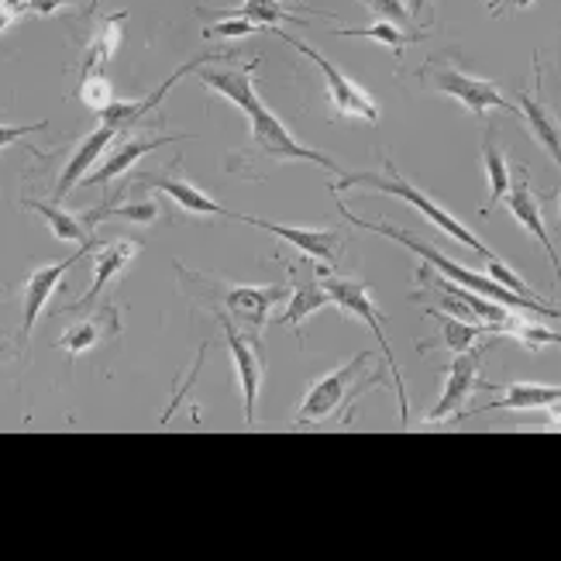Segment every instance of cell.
Listing matches in <instances>:
<instances>
[{
    "mask_svg": "<svg viewBox=\"0 0 561 561\" xmlns=\"http://www.w3.org/2000/svg\"><path fill=\"white\" fill-rule=\"evenodd\" d=\"M117 138V131L114 128H107V125H101L96 131H90L77 149H72V156L66 159V165H62V173H59V183H56V204H62L72 190H77L87 176H90V169L96 165V159H101L104 152H107V145Z\"/></svg>",
    "mask_w": 561,
    "mask_h": 561,
    "instance_id": "cell-18",
    "label": "cell"
},
{
    "mask_svg": "<svg viewBox=\"0 0 561 561\" xmlns=\"http://www.w3.org/2000/svg\"><path fill=\"white\" fill-rule=\"evenodd\" d=\"M373 362H376L373 352H362L352 362L337 365V369L328 373L324 379H317L307 389V397H304V403L297 410V421L293 424L313 427V424H324V421L337 417V413H352L355 400L382 382V373H369Z\"/></svg>",
    "mask_w": 561,
    "mask_h": 561,
    "instance_id": "cell-4",
    "label": "cell"
},
{
    "mask_svg": "<svg viewBox=\"0 0 561 561\" xmlns=\"http://www.w3.org/2000/svg\"><path fill=\"white\" fill-rule=\"evenodd\" d=\"M210 286L221 293V304L231 321L249 328L252 337H259V341L273 317V307H279L289 297V279L265 283V286H225V283H210Z\"/></svg>",
    "mask_w": 561,
    "mask_h": 561,
    "instance_id": "cell-8",
    "label": "cell"
},
{
    "mask_svg": "<svg viewBox=\"0 0 561 561\" xmlns=\"http://www.w3.org/2000/svg\"><path fill=\"white\" fill-rule=\"evenodd\" d=\"M80 4V0H24V14H38V18H53L56 11Z\"/></svg>",
    "mask_w": 561,
    "mask_h": 561,
    "instance_id": "cell-33",
    "label": "cell"
},
{
    "mask_svg": "<svg viewBox=\"0 0 561 561\" xmlns=\"http://www.w3.org/2000/svg\"><path fill=\"white\" fill-rule=\"evenodd\" d=\"M289 276H293V283H289V286H293V293H289V307L276 317V321L300 334V324L307 321L310 313H317L321 307H328L331 297H328V289H324V283H321V265H317V270H310L307 276H297V270H289Z\"/></svg>",
    "mask_w": 561,
    "mask_h": 561,
    "instance_id": "cell-19",
    "label": "cell"
},
{
    "mask_svg": "<svg viewBox=\"0 0 561 561\" xmlns=\"http://www.w3.org/2000/svg\"><path fill=\"white\" fill-rule=\"evenodd\" d=\"M96 8H101V0H90V4H87V14L93 18V11H96Z\"/></svg>",
    "mask_w": 561,
    "mask_h": 561,
    "instance_id": "cell-36",
    "label": "cell"
},
{
    "mask_svg": "<svg viewBox=\"0 0 561 561\" xmlns=\"http://www.w3.org/2000/svg\"><path fill=\"white\" fill-rule=\"evenodd\" d=\"M45 128H48V117L35 121V125H0V152L11 149V145H28L24 138H32Z\"/></svg>",
    "mask_w": 561,
    "mask_h": 561,
    "instance_id": "cell-31",
    "label": "cell"
},
{
    "mask_svg": "<svg viewBox=\"0 0 561 561\" xmlns=\"http://www.w3.org/2000/svg\"><path fill=\"white\" fill-rule=\"evenodd\" d=\"M417 77H421L424 87L445 93V96H455V101L466 107L469 114H476V117H485L490 111L517 114V107L506 101L493 80H479V77H472V72H466V69H458L448 59H427L421 66Z\"/></svg>",
    "mask_w": 561,
    "mask_h": 561,
    "instance_id": "cell-6",
    "label": "cell"
},
{
    "mask_svg": "<svg viewBox=\"0 0 561 561\" xmlns=\"http://www.w3.org/2000/svg\"><path fill=\"white\" fill-rule=\"evenodd\" d=\"M117 331V313H114V304L104 307V317H93V321H80V324H72L59 334L56 345L69 355V358H80L87 355L96 341H101L104 334H114Z\"/></svg>",
    "mask_w": 561,
    "mask_h": 561,
    "instance_id": "cell-25",
    "label": "cell"
},
{
    "mask_svg": "<svg viewBox=\"0 0 561 561\" xmlns=\"http://www.w3.org/2000/svg\"><path fill=\"white\" fill-rule=\"evenodd\" d=\"M534 0H485V8H490V14H503L506 8H514V11H524L530 8Z\"/></svg>",
    "mask_w": 561,
    "mask_h": 561,
    "instance_id": "cell-34",
    "label": "cell"
},
{
    "mask_svg": "<svg viewBox=\"0 0 561 561\" xmlns=\"http://www.w3.org/2000/svg\"><path fill=\"white\" fill-rule=\"evenodd\" d=\"M427 317L431 321H437V337L434 341H424V352L427 348H445V352H451V355H458V352H469V348H476V341H479V334H485V328L482 324H472V321H461V317H455V313H445V310H437V307H427Z\"/></svg>",
    "mask_w": 561,
    "mask_h": 561,
    "instance_id": "cell-22",
    "label": "cell"
},
{
    "mask_svg": "<svg viewBox=\"0 0 561 561\" xmlns=\"http://www.w3.org/2000/svg\"><path fill=\"white\" fill-rule=\"evenodd\" d=\"M348 190H379V193H386V197H397V201H403L410 207H417L437 231H445L448 238L458 241V245L472 249L482 262H496L500 259L469 225H461L451 210H445L434 197H427V193L417 183H410L400 173V169L393 165V159H386V165L379 169V173H365V169H362V173H341V176L331 180V193H334V197H345Z\"/></svg>",
    "mask_w": 561,
    "mask_h": 561,
    "instance_id": "cell-3",
    "label": "cell"
},
{
    "mask_svg": "<svg viewBox=\"0 0 561 561\" xmlns=\"http://www.w3.org/2000/svg\"><path fill=\"white\" fill-rule=\"evenodd\" d=\"M93 249H96V241H90V245H80V252H72L69 259H62V262H56V265H42V270H35V273L28 276V283H24V304H21V334H18V337H21V345L28 341L35 321L42 317V310L48 307V300H53V293L59 289L62 276H66L87 252H93Z\"/></svg>",
    "mask_w": 561,
    "mask_h": 561,
    "instance_id": "cell-12",
    "label": "cell"
},
{
    "mask_svg": "<svg viewBox=\"0 0 561 561\" xmlns=\"http://www.w3.org/2000/svg\"><path fill=\"white\" fill-rule=\"evenodd\" d=\"M482 358L485 348H469V352H458L448 362V373H445V389H442V400H437L427 410V424H445L451 417H466V403L472 400V393H479V373H482Z\"/></svg>",
    "mask_w": 561,
    "mask_h": 561,
    "instance_id": "cell-10",
    "label": "cell"
},
{
    "mask_svg": "<svg viewBox=\"0 0 561 561\" xmlns=\"http://www.w3.org/2000/svg\"><path fill=\"white\" fill-rule=\"evenodd\" d=\"M210 310H214L217 321H221L225 341H228L231 358H234V373H238V382H241V400H245V421L255 424L259 421V389H262V376H265L262 341L241 334L221 307H210Z\"/></svg>",
    "mask_w": 561,
    "mask_h": 561,
    "instance_id": "cell-9",
    "label": "cell"
},
{
    "mask_svg": "<svg viewBox=\"0 0 561 561\" xmlns=\"http://www.w3.org/2000/svg\"><path fill=\"white\" fill-rule=\"evenodd\" d=\"M125 21H128L125 11H117V14L104 18V24L93 32V38H90L87 48H83L80 77H90V72H104V69H107V62L114 59L117 45H121V28H125Z\"/></svg>",
    "mask_w": 561,
    "mask_h": 561,
    "instance_id": "cell-24",
    "label": "cell"
},
{
    "mask_svg": "<svg viewBox=\"0 0 561 561\" xmlns=\"http://www.w3.org/2000/svg\"><path fill=\"white\" fill-rule=\"evenodd\" d=\"M238 221H245L252 228L270 231L273 238L286 241L293 252H300L304 259H313L321 265H337L341 259V245H345V234L334 228H304V225H279V221H265V217H252V214H231Z\"/></svg>",
    "mask_w": 561,
    "mask_h": 561,
    "instance_id": "cell-11",
    "label": "cell"
},
{
    "mask_svg": "<svg viewBox=\"0 0 561 561\" xmlns=\"http://www.w3.org/2000/svg\"><path fill=\"white\" fill-rule=\"evenodd\" d=\"M334 35H341V38H369L376 45L393 48L397 56H403V48L410 42L424 38V32H407V28H400V24H393V21H376V24H365V28H337Z\"/></svg>",
    "mask_w": 561,
    "mask_h": 561,
    "instance_id": "cell-27",
    "label": "cell"
},
{
    "mask_svg": "<svg viewBox=\"0 0 561 561\" xmlns=\"http://www.w3.org/2000/svg\"><path fill=\"white\" fill-rule=\"evenodd\" d=\"M255 66H259L255 59H252V66H214V62H204L197 69V80L207 90L228 96L234 107L245 111L249 125H252V145H255V152H262L265 159H273V162H313V165L328 169V173H334V176L345 173V169H341L334 159H328L324 152H317V149H310V145L297 141V135H293L283 121L270 111V104L259 96L255 80H252Z\"/></svg>",
    "mask_w": 561,
    "mask_h": 561,
    "instance_id": "cell-1",
    "label": "cell"
},
{
    "mask_svg": "<svg viewBox=\"0 0 561 561\" xmlns=\"http://www.w3.org/2000/svg\"><path fill=\"white\" fill-rule=\"evenodd\" d=\"M482 165H485V176H490V204H485V210H493L503 197H506V190H510V162L500 149V141H496V128L493 125H485L482 131Z\"/></svg>",
    "mask_w": 561,
    "mask_h": 561,
    "instance_id": "cell-26",
    "label": "cell"
},
{
    "mask_svg": "<svg viewBox=\"0 0 561 561\" xmlns=\"http://www.w3.org/2000/svg\"><path fill=\"white\" fill-rule=\"evenodd\" d=\"M0 14L11 18V21H18V18L24 14V0H0Z\"/></svg>",
    "mask_w": 561,
    "mask_h": 561,
    "instance_id": "cell-35",
    "label": "cell"
},
{
    "mask_svg": "<svg viewBox=\"0 0 561 561\" xmlns=\"http://www.w3.org/2000/svg\"><path fill=\"white\" fill-rule=\"evenodd\" d=\"M334 204H337L341 217H345L348 225H358L362 231H373V234H382V238H389V241H397V245H403V249H410L417 259H424V262L431 265V270H437L445 279H451V283H458V286H466V289L479 293V297H490V300H496V304H503V307H510V310H517V313H541V317H548V321H558V307H554L551 300H530V297H520V293H510V289L500 286L496 279L479 276V273L466 270L461 262L448 259L445 252H437L434 245H427L424 238L410 234V231H403V228H397V225L362 221V217H358L345 201H341V197H334Z\"/></svg>",
    "mask_w": 561,
    "mask_h": 561,
    "instance_id": "cell-2",
    "label": "cell"
},
{
    "mask_svg": "<svg viewBox=\"0 0 561 561\" xmlns=\"http://www.w3.org/2000/svg\"><path fill=\"white\" fill-rule=\"evenodd\" d=\"M80 101L93 111L101 114L111 101H114V87L104 72H90V77H80Z\"/></svg>",
    "mask_w": 561,
    "mask_h": 561,
    "instance_id": "cell-28",
    "label": "cell"
},
{
    "mask_svg": "<svg viewBox=\"0 0 561 561\" xmlns=\"http://www.w3.org/2000/svg\"><path fill=\"white\" fill-rule=\"evenodd\" d=\"M503 204L510 207V214L517 217V225L527 228L534 238L541 241V249L548 252V259L554 262V270H558V252H554V241L548 234V225H545V210H541V197L530 190V180L524 169H517V173H510V190H506V197Z\"/></svg>",
    "mask_w": 561,
    "mask_h": 561,
    "instance_id": "cell-15",
    "label": "cell"
},
{
    "mask_svg": "<svg viewBox=\"0 0 561 561\" xmlns=\"http://www.w3.org/2000/svg\"><path fill=\"white\" fill-rule=\"evenodd\" d=\"M186 138L190 135H152V138L149 135H125V138H114L107 145L101 169H96V173H90L83 180V186H107L111 180L125 176L138 159H145L149 152L162 149V145H169V141H186Z\"/></svg>",
    "mask_w": 561,
    "mask_h": 561,
    "instance_id": "cell-13",
    "label": "cell"
},
{
    "mask_svg": "<svg viewBox=\"0 0 561 561\" xmlns=\"http://www.w3.org/2000/svg\"><path fill=\"white\" fill-rule=\"evenodd\" d=\"M561 400V389L558 386H545V382H510L503 389V397H496L493 403H485L466 417H482V413H493V410H503V413H527V410H551L558 407Z\"/></svg>",
    "mask_w": 561,
    "mask_h": 561,
    "instance_id": "cell-20",
    "label": "cell"
},
{
    "mask_svg": "<svg viewBox=\"0 0 561 561\" xmlns=\"http://www.w3.org/2000/svg\"><path fill=\"white\" fill-rule=\"evenodd\" d=\"M365 8H369L379 21H393V24H400V28L413 21L403 0H365Z\"/></svg>",
    "mask_w": 561,
    "mask_h": 561,
    "instance_id": "cell-32",
    "label": "cell"
},
{
    "mask_svg": "<svg viewBox=\"0 0 561 561\" xmlns=\"http://www.w3.org/2000/svg\"><path fill=\"white\" fill-rule=\"evenodd\" d=\"M217 18H245L252 21L259 32H276L283 24H297V28H307V18L304 14H293L283 0H241L238 8L228 11H214Z\"/></svg>",
    "mask_w": 561,
    "mask_h": 561,
    "instance_id": "cell-21",
    "label": "cell"
},
{
    "mask_svg": "<svg viewBox=\"0 0 561 561\" xmlns=\"http://www.w3.org/2000/svg\"><path fill=\"white\" fill-rule=\"evenodd\" d=\"M4 293H8V289H4V286H0V297H4Z\"/></svg>",
    "mask_w": 561,
    "mask_h": 561,
    "instance_id": "cell-37",
    "label": "cell"
},
{
    "mask_svg": "<svg viewBox=\"0 0 561 561\" xmlns=\"http://www.w3.org/2000/svg\"><path fill=\"white\" fill-rule=\"evenodd\" d=\"M259 28L252 21H245V18H217L214 24H207L204 28V38H225V42H231V38H245V35H255Z\"/></svg>",
    "mask_w": 561,
    "mask_h": 561,
    "instance_id": "cell-30",
    "label": "cell"
},
{
    "mask_svg": "<svg viewBox=\"0 0 561 561\" xmlns=\"http://www.w3.org/2000/svg\"><path fill=\"white\" fill-rule=\"evenodd\" d=\"M321 283H324V289H328L331 304H334L341 313L355 317V321H362L365 328H369V331L376 334L379 348H382V358H386L389 373H393V382H397V397H400V421L407 424V421H410V397H407V382H403V376H400V365H397L393 345H389V337H386L382 313H379V307L373 304V286H369V279L328 276V273H324V265H321Z\"/></svg>",
    "mask_w": 561,
    "mask_h": 561,
    "instance_id": "cell-5",
    "label": "cell"
},
{
    "mask_svg": "<svg viewBox=\"0 0 561 561\" xmlns=\"http://www.w3.org/2000/svg\"><path fill=\"white\" fill-rule=\"evenodd\" d=\"M506 334H510V337H517V341H524L527 348H548V345H558V334H551L548 328H538V324L524 321V317H517L514 328H510Z\"/></svg>",
    "mask_w": 561,
    "mask_h": 561,
    "instance_id": "cell-29",
    "label": "cell"
},
{
    "mask_svg": "<svg viewBox=\"0 0 561 561\" xmlns=\"http://www.w3.org/2000/svg\"><path fill=\"white\" fill-rule=\"evenodd\" d=\"M131 186L135 190H159V193H165L169 201H176L186 214H197V217H231V210H225L214 197H207L201 186H193L180 173H141V176H135Z\"/></svg>",
    "mask_w": 561,
    "mask_h": 561,
    "instance_id": "cell-16",
    "label": "cell"
},
{
    "mask_svg": "<svg viewBox=\"0 0 561 561\" xmlns=\"http://www.w3.org/2000/svg\"><path fill=\"white\" fill-rule=\"evenodd\" d=\"M24 210L38 214L42 221L48 225V231H53L59 241H72V245H90L93 238V228H87L83 214H69L62 204H45V201H21Z\"/></svg>",
    "mask_w": 561,
    "mask_h": 561,
    "instance_id": "cell-23",
    "label": "cell"
},
{
    "mask_svg": "<svg viewBox=\"0 0 561 561\" xmlns=\"http://www.w3.org/2000/svg\"><path fill=\"white\" fill-rule=\"evenodd\" d=\"M135 255H138V241L121 238V241H107V245H101V241H96V249H93V283H90V289L83 293V297H80L77 304L62 307V313L93 307L96 300L104 297V289H107L121 273H125V265H128Z\"/></svg>",
    "mask_w": 561,
    "mask_h": 561,
    "instance_id": "cell-14",
    "label": "cell"
},
{
    "mask_svg": "<svg viewBox=\"0 0 561 561\" xmlns=\"http://www.w3.org/2000/svg\"><path fill=\"white\" fill-rule=\"evenodd\" d=\"M276 35L283 42H289L293 48H297L300 56H307L317 69H321V77L328 83V96H331V104H334V114L337 117H355V121H365V125H379V104L373 101V93L358 87L352 77H345L324 53H317L313 45H307L304 38H293L289 32L276 28Z\"/></svg>",
    "mask_w": 561,
    "mask_h": 561,
    "instance_id": "cell-7",
    "label": "cell"
},
{
    "mask_svg": "<svg viewBox=\"0 0 561 561\" xmlns=\"http://www.w3.org/2000/svg\"><path fill=\"white\" fill-rule=\"evenodd\" d=\"M541 59H534V87L530 90H520V96H517V114L524 117V125H527V131L538 138V145L541 149L558 162V156H561V135H558V125H554V117L548 114V107H545V101H541Z\"/></svg>",
    "mask_w": 561,
    "mask_h": 561,
    "instance_id": "cell-17",
    "label": "cell"
}]
</instances>
